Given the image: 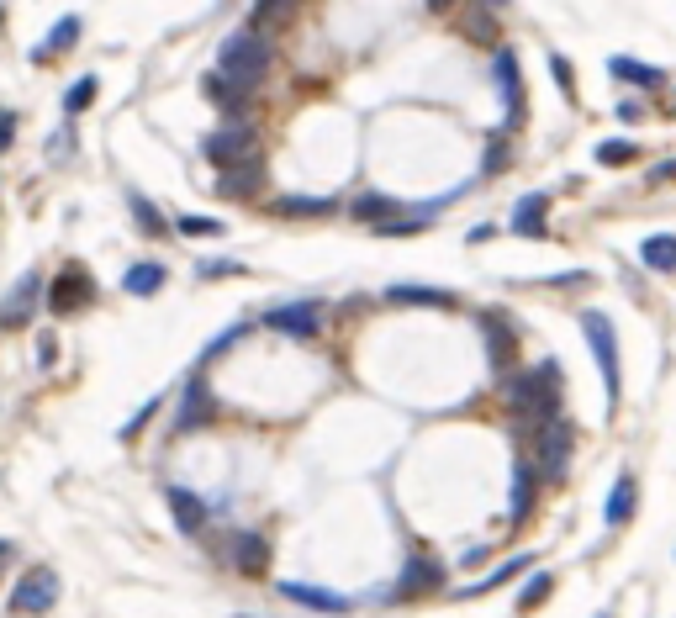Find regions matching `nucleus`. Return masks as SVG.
<instances>
[{
  "label": "nucleus",
  "instance_id": "nucleus-1",
  "mask_svg": "<svg viewBox=\"0 0 676 618\" xmlns=\"http://www.w3.org/2000/svg\"><path fill=\"white\" fill-rule=\"evenodd\" d=\"M270 59H275V48H270V37L265 32H233L228 43L217 48V80L222 85H233L238 96H249V90L265 80V69H270Z\"/></svg>",
  "mask_w": 676,
  "mask_h": 618
},
{
  "label": "nucleus",
  "instance_id": "nucleus-23",
  "mask_svg": "<svg viewBox=\"0 0 676 618\" xmlns=\"http://www.w3.org/2000/svg\"><path fill=\"white\" fill-rule=\"evenodd\" d=\"M164 280H169V270H164V265H133L122 286H127V296H154V291L164 286Z\"/></svg>",
  "mask_w": 676,
  "mask_h": 618
},
{
  "label": "nucleus",
  "instance_id": "nucleus-40",
  "mask_svg": "<svg viewBox=\"0 0 676 618\" xmlns=\"http://www.w3.org/2000/svg\"><path fill=\"white\" fill-rule=\"evenodd\" d=\"M69 148H74V138H69V133H59V138L48 143V154H53V159H69Z\"/></svg>",
  "mask_w": 676,
  "mask_h": 618
},
{
  "label": "nucleus",
  "instance_id": "nucleus-45",
  "mask_svg": "<svg viewBox=\"0 0 676 618\" xmlns=\"http://www.w3.org/2000/svg\"><path fill=\"white\" fill-rule=\"evenodd\" d=\"M0 22H6V6H0Z\"/></svg>",
  "mask_w": 676,
  "mask_h": 618
},
{
  "label": "nucleus",
  "instance_id": "nucleus-31",
  "mask_svg": "<svg viewBox=\"0 0 676 618\" xmlns=\"http://www.w3.org/2000/svg\"><path fill=\"white\" fill-rule=\"evenodd\" d=\"M96 90H101V80H96V74L74 80V85H69V96H64V117H80V111H85L90 101H96Z\"/></svg>",
  "mask_w": 676,
  "mask_h": 618
},
{
  "label": "nucleus",
  "instance_id": "nucleus-25",
  "mask_svg": "<svg viewBox=\"0 0 676 618\" xmlns=\"http://www.w3.org/2000/svg\"><path fill=\"white\" fill-rule=\"evenodd\" d=\"M127 206H133L138 228H143L148 238H164V233H169V222L159 217V206H154V201H148V196H138V191H127Z\"/></svg>",
  "mask_w": 676,
  "mask_h": 618
},
{
  "label": "nucleus",
  "instance_id": "nucleus-34",
  "mask_svg": "<svg viewBox=\"0 0 676 618\" xmlns=\"http://www.w3.org/2000/svg\"><path fill=\"white\" fill-rule=\"evenodd\" d=\"M529 566H534V555H513V560H507V566H497V571L486 576V582H476L471 592H492V587H502V582H513V576H523Z\"/></svg>",
  "mask_w": 676,
  "mask_h": 618
},
{
  "label": "nucleus",
  "instance_id": "nucleus-16",
  "mask_svg": "<svg viewBox=\"0 0 676 618\" xmlns=\"http://www.w3.org/2000/svg\"><path fill=\"white\" fill-rule=\"evenodd\" d=\"M544 206H550V196L544 191H529L518 201V212H513V222H507V228H513L518 238H544Z\"/></svg>",
  "mask_w": 676,
  "mask_h": 618
},
{
  "label": "nucleus",
  "instance_id": "nucleus-43",
  "mask_svg": "<svg viewBox=\"0 0 676 618\" xmlns=\"http://www.w3.org/2000/svg\"><path fill=\"white\" fill-rule=\"evenodd\" d=\"M428 6H434V11H444V6H449V0H428Z\"/></svg>",
  "mask_w": 676,
  "mask_h": 618
},
{
  "label": "nucleus",
  "instance_id": "nucleus-30",
  "mask_svg": "<svg viewBox=\"0 0 676 618\" xmlns=\"http://www.w3.org/2000/svg\"><path fill=\"white\" fill-rule=\"evenodd\" d=\"M550 592H555V576H550V571H534V576H529V587L518 592V613H534Z\"/></svg>",
  "mask_w": 676,
  "mask_h": 618
},
{
  "label": "nucleus",
  "instance_id": "nucleus-26",
  "mask_svg": "<svg viewBox=\"0 0 676 618\" xmlns=\"http://www.w3.org/2000/svg\"><path fill=\"white\" fill-rule=\"evenodd\" d=\"M74 43H80V16H64V22H53L48 43L37 48V59H53V53H64V48H74Z\"/></svg>",
  "mask_w": 676,
  "mask_h": 618
},
{
  "label": "nucleus",
  "instance_id": "nucleus-10",
  "mask_svg": "<svg viewBox=\"0 0 676 618\" xmlns=\"http://www.w3.org/2000/svg\"><path fill=\"white\" fill-rule=\"evenodd\" d=\"M444 587V566L434 555H412L407 566H402V576H397V597H418V592H439Z\"/></svg>",
  "mask_w": 676,
  "mask_h": 618
},
{
  "label": "nucleus",
  "instance_id": "nucleus-33",
  "mask_svg": "<svg viewBox=\"0 0 676 618\" xmlns=\"http://www.w3.org/2000/svg\"><path fill=\"white\" fill-rule=\"evenodd\" d=\"M634 154H640V148H634L629 138H608V143H597V159H603L608 170H624V164H634Z\"/></svg>",
  "mask_w": 676,
  "mask_h": 618
},
{
  "label": "nucleus",
  "instance_id": "nucleus-22",
  "mask_svg": "<svg viewBox=\"0 0 676 618\" xmlns=\"http://www.w3.org/2000/svg\"><path fill=\"white\" fill-rule=\"evenodd\" d=\"M640 259H645L650 270H661V275H676V238H671V233L645 238V243H640Z\"/></svg>",
  "mask_w": 676,
  "mask_h": 618
},
{
  "label": "nucleus",
  "instance_id": "nucleus-27",
  "mask_svg": "<svg viewBox=\"0 0 676 618\" xmlns=\"http://www.w3.org/2000/svg\"><path fill=\"white\" fill-rule=\"evenodd\" d=\"M296 11V0H254V11H249V32H265L275 22H286V16Z\"/></svg>",
  "mask_w": 676,
  "mask_h": 618
},
{
  "label": "nucleus",
  "instance_id": "nucleus-20",
  "mask_svg": "<svg viewBox=\"0 0 676 618\" xmlns=\"http://www.w3.org/2000/svg\"><path fill=\"white\" fill-rule=\"evenodd\" d=\"M513 317H502V312H486V344H492V365L507 370V360H513Z\"/></svg>",
  "mask_w": 676,
  "mask_h": 618
},
{
  "label": "nucleus",
  "instance_id": "nucleus-46",
  "mask_svg": "<svg viewBox=\"0 0 676 618\" xmlns=\"http://www.w3.org/2000/svg\"><path fill=\"white\" fill-rule=\"evenodd\" d=\"M238 618H249V613H238Z\"/></svg>",
  "mask_w": 676,
  "mask_h": 618
},
{
  "label": "nucleus",
  "instance_id": "nucleus-21",
  "mask_svg": "<svg viewBox=\"0 0 676 618\" xmlns=\"http://www.w3.org/2000/svg\"><path fill=\"white\" fill-rule=\"evenodd\" d=\"M275 212L280 217H328V212H338V196H280Z\"/></svg>",
  "mask_w": 676,
  "mask_h": 618
},
{
  "label": "nucleus",
  "instance_id": "nucleus-19",
  "mask_svg": "<svg viewBox=\"0 0 676 618\" xmlns=\"http://www.w3.org/2000/svg\"><path fill=\"white\" fill-rule=\"evenodd\" d=\"M634 502H640V486H634V476L624 471L613 481V497H608V529H624V523L634 518Z\"/></svg>",
  "mask_w": 676,
  "mask_h": 618
},
{
  "label": "nucleus",
  "instance_id": "nucleus-5",
  "mask_svg": "<svg viewBox=\"0 0 676 618\" xmlns=\"http://www.w3.org/2000/svg\"><path fill=\"white\" fill-rule=\"evenodd\" d=\"M53 603H59V571L53 566H32L16 576V587H11V613H48Z\"/></svg>",
  "mask_w": 676,
  "mask_h": 618
},
{
  "label": "nucleus",
  "instance_id": "nucleus-32",
  "mask_svg": "<svg viewBox=\"0 0 676 618\" xmlns=\"http://www.w3.org/2000/svg\"><path fill=\"white\" fill-rule=\"evenodd\" d=\"M391 212H397V196H381V191H370L354 201V217H365V222H386Z\"/></svg>",
  "mask_w": 676,
  "mask_h": 618
},
{
  "label": "nucleus",
  "instance_id": "nucleus-24",
  "mask_svg": "<svg viewBox=\"0 0 676 618\" xmlns=\"http://www.w3.org/2000/svg\"><path fill=\"white\" fill-rule=\"evenodd\" d=\"M608 69H613V80H629V85H645V90L661 85V69H650V64H640V59H624V53H618Z\"/></svg>",
  "mask_w": 676,
  "mask_h": 618
},
{
  "label": "nucleus",
  "instance_id": "nucleus-14",
  "mask_svg": "<svg viewBox=\"0 0 676 618\" xmlns=\"http://www.w3.org/2000/svg\"><path fill=\"white\" fill-rule=\"evenodd\" d=\"M280 597H291V603H302L312 613H349L354 608V597L328 592V587H307V582H280Z\"/></svg>",
  "mask_w": 676,
  "mask_h": 618
},
{
  "label": "nucleus",
  "instance_id": "nucleus-41",
  "mask_svg": "<svg viewBox=\"0 0 676 618\" xmlns=\"http://www.w3.org/2000/svg\"><path fill=\"white\" fill-rule=\"evenodd\" d=\"M618 117H624V122H640L645 106H640V101H624V106H618Z\"/></svg>",
  "mask_w": 676,
  "mask_h": 618
},
{
  "label": "nucleus",
  "instance_id": "nucleus-13",
  "mask_svg": "<svg viewBox=\"0 0 676 618\" xmlns=\"http://www.w3.org/2000/svg\"><path fill=\"white\" fill-rule=\"evenodd\" d=\"M228 560L243 571V576H259L270 566V545H265V534H254V529H238L228 539Z\"/></svg>",
  "mask_w": 676,
  "mask_h": 618
},
{
  "label": "nucleus",
  "instance_id": "nucleus-12",
  "mask_svg": "<svg viewBox=\"0 0 676 618\" xmlns=\"http://www.w3.org/2000/svg\"><path fill=\"white\" fill-rule=\"evenodd\" d=\"M37 296H43V275H22V280H16L11 296L0 302V328H22L32 317V307H37Z\"/></svg>",
  "mask_w": 676,
  "mask_h": 618
},
{
  "label": "nucleus",
  "instance_id": "nucleus-37",
  "mask_svg": "<svg viewBox=\"0 0 676 618\" xmlns=\"http://www.w3.org/2000/svg\"><path fill=\"white\" fill-rule=\"evenodd\" d=\"M507 164V138H492V148H486V175H497Z\"/></svg>",
  "mask_w": 676,
  "mask_h": 618
},
{
  "label": "nucleus",
  "instance_id": "nucleus-44",
  "mask_svg": "<svg viewBox=\"0 0 676 618\" xmlns=\"http://www.w3.org/2000/svg\"><path fill=\"white\" fill-rule=\"evenodd\" d=\"M6 555H11V545H6V539H0V560H6Z\"/></svg>",
  "mask_w": 676,
  "mask_h": 618
},
{
  "label": "nucleus",
  "instance_id": "nucleus-18",
  "mask_svg": "<svg viewBox=\"0 0 676 618\" xmlns=\"http://www.w3.org/2000/svg\"><path fill=\"white\" fill-rule=\"evenodd\" d=\"M534 465L529 460H518L513 465V502H507V523H523L529 518V508H534Z\"/></svg>",
  "mask_w": 676,
  "mask_h": 618
},
{
  "label": "nucleus",
  "instance_id": "nucleus-47",
  "mask_svg": "<svg viewBox=\"0 0 676 618\" xmlns=\"http://www.w3.org/2000/svg\"><path fill=\"white\" fill-rule=\"evenodd\" d=\"M597 618H608V613H597Z\"/></svg>",
  "mask_w": 676,
  "mask_h": 618
},
{
  "label": "nucleus",
  "instance_id": "nucleus-11",
  "mask_svg": "<svg viewBox=\"0 0 676 618\" xmlns=\"http://www.w3.org/2000/svg\"><path fill=\"white\" fill-rule=\"evenodd\" d=\"M212 418H217V402H212V391H206L201 370H196V376L185 381V402H180V418H175V428H180V434H191V428L212 423Z\"/></svg>",
  "mask_w": 676,
  "mask_h": 618
},
{
  "label": "nucleus",
  "instance_id": "nucleus-15",
  "mask_svg": "<svg viewBox=\"0 0 676 618\" xmlns=\"http://www.w3.org/2000/svg\"><path fill=\"white\" fill-rule=\"evenodd\" d=\"M164 502H169V513H175L180 534H201L206 529V502L196 492H185V486H164Z\"/></svg>",
  "mask_w": 676,
  "mask_h": 618
},
{
  "label": "nucleus",
  "instance_id": "nucleus-38",
  "mask_svg": "<svg viewBox=\"0 0 676 618\" xmlns=\"http://www.w3.org/2000/svg\"><path fill=\"white\" fill-rule=\"evenodd\" d=\"M550 69H555V85H560V90H566V96H576V85H571V64H566V59H560V53H555V59H550Z\"/></svg>",
  "mask_w": 676,
  "mask_h": 618
},
{
  "label": "nucleus",
  "instance_id": "nucleus-7",
  "mask_svg": "<svg viewBox=\"0 0 676 618\" xmlns=\"http://www.w3.org/2000/svg\"><path fill=\"white\" fill-rule=\"evenodd\" d=\"M323 323H328V307H323V302H291V307H275V312L265 317V328L291 333V339H312Z\"/></svg>",
  "mask_w": 676,
  "mask_h": 618
},
{
  "label": "nucleus",
  "instance_id": "nucleus-29",
  "mask_svg": "<svg viewBox=\"0 0 676 618\" xmlns=\"http://www.w3.org/2000/svg\"><path fill=\"white\" fill-rule=\"evenodd\" d=\"M434 222V212H407V217H386V222H375V233L381 238H407V233H418Z\"/></svg>",
  "mask_w": 676,
  "mask_h": 618
},
{
  "label": "nucleus",
  "instance_id": "nucleus-3",
  "mask_svg": "<svg viewBox=\"0 0 676 618\" xmlns=\"http://www.w3.org/2000/svg\"><path fill=\"white\" fill-rule=\"evenodd\" d=\"M201 154L212 159L217 170H238V164H259V138H254V127L228 122V127H217V133L201 138Z\"/></svg>",
  "mask_w": 676,
  "mask_h": 618
},
{
  "label": "nucleus",
  "instance_id": "nucleus-9",
  "mask_svg": "<svg viewBox=\"0 0 676 618\" xmlns=\"http://www.w3.org/2000/svg\"><path fill=\"white\" fill-rule=\"evenodd\" d=\"M492 69H497V90H502V106H507V127H518L523 111H529V96H523V80H518V53L502 48Z\"/></svg>",
  "mask_w": 676,
  "mask_h": 618
},
{
  "label": "nucleus",
  "instance_id": "nucleus-8",
  "mask_svg": "<svg viewBox=\"0 0 676 618\" xmlns=\"http://www.w3.org/2000/svg\"><path fill=\"white\" fill-rule=\"evenodd\" d=\"M566 465H571V428L560 418H550L539 428V471H544V481H560Z\"/></svg>",
  "mask_w": 676,
  "mask_h": 618
},
{
  "label": "nucleus",
  "instance_id": "nucleus-28",
  "mask_svg": "<svg viewBox=\"0 0 676 618\" xmlns=\"http://www.w3.org/2000/svg\"><path fill=\"white\" fill-rule=\"evenodd\" d=\"M391 302H418V307H455L449 291H434V286H391Z\"/></svg>",
  "mask_w": 676,
  "mask_h": 618
},
{
  "label": "nucleus",
  "instance_id": "nucleus-36",
  "mask_svg": "<svg viewBox=\"0 0 676 618\" xmlns=\"http://www.w3.org/2000/svg\"><path fill=\"white\" fill-rule=\"evenodd\" d=\"M11 138H16V111L0 106V154H11Z\"/></svg>",
  "mask_w": 676,
  "mask_h": 618
},
{
  "label": "nucleus",
  "instance_id": "nucleus-4",
  "mask_svg": "<svg viewBox=\"0 0 676 618\" xmlns=\"http://www.w3.org/2000/svg\"><path fill=\"white\" fill-rule=\"evenodd\" d=\"M581 333H587V344L597 354V370H603V381H608V402H618L624 376H618V333L608 323V312H581Z\"/></svg>",
  "mask_w": 676,
  "mask_h": 618
},
{
  "label": "nucleus",
  "instance_id": "nucleus-6",
  "mask_svg": "<svg viewBox=\"0 0 676 618\" xmlns=\"http://www.w3.org/2000/svg\"><path fill=\"white\" fill-rule=\"evenodd\" d=\"M48 307H53V317H74V312L96 307V280H90V270L64 265L59 280H53V291H48Z\"/></svg>",
  "mask_w": 676,
  "mask_h": 618
},
{
  "label": "nucleus",
  "instance_id": "nucleus-2",
  "mask_svg": "<svg viewBox=\"0 0 676 618\" xmlns=\"http://www.w3.org/2000/svg\"><path fill=\"white\" fill-rule=\"evenodd\" d=\"M502 397L507 407L518 412V418H560V365L555 360H544L534 370H518V376H507L502 381Z\"/></svg>",
  "mask_w": 676,
  "mask_h": 618
},
{
  "label": "nucleus",
  "instance_id": "nucleus-42",
  "mask_svg": "<svg viewBox=\"0 0 676 618\" xmlns=\"http://www.w3.org/2000/svg\"><path fill=\"white\" fill-rule=\"evenodd\" d=\"M37 360L53 365V333H43V339H37Z\"/></svg>",
  "mask_w": 676,
  "mask_h": 618
},
{
  "label": "nucleus",
  "instance_id": "nucleus-35",
  "mask_svg": "<svg viewBox=\"0 0 676 618\" xmlns=\"http://www.w3.org/2000/svg\"><path fill=\"white\" fill-rule=\"evenodd\" d=\"M175 228H180L185 238H217V233H222V222H217V217H180Z\"/></svg>",
  "mask_w": 676,
  "mask_h": 618
},
{
  "label": "nucleus",
  "instance_id": "nucleus-39",
  "mask_svg": "<svg viewBox=\"0 0 676 618\" xmlns=\"http://www.w3.org/2000/svg\"><path fill=\"white\" fill-rule=\"evenodd\" d=\"M243 265H233V259H206V265H201V275L206 280H212V275H238Z\"/></svg>",
  "mask_w": 676,
  "mask_h": 618
},
{
  "label": "nucleus",
  "instance_id": "nucleus-17",
  "mask_svg": "<svg viewBox=\"0 0 676 618\" xmlns=\"http://www.w3.org/2000/svg\"><path fill=\"white\" fill-rule=\"evenodd\" d=\"M259 185H265V164H238V170H222L217 180V191L222 196H233V201H249Z\"/></svg>",
  "mask_w": 676,
  "mask_h": 618
}]
</instances>
